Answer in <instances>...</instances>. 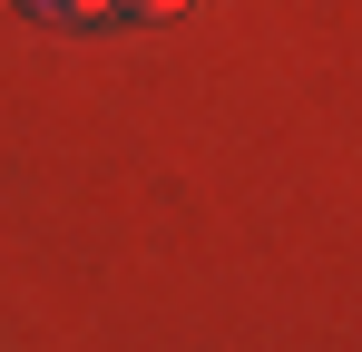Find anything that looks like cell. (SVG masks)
I'll return each instance as SVG.
<instances>
[{"label": "cell", "instance_id": "obj_1", "mask_svg": "<svg viewBox=\"0 0 362 352\" xmlns=\"http://www.w3.org/2000/svg\"><path fill=\"white\" fill-rule=\"evenodd\" d=\"M30 20H49V30H98V20H118L127 0H20Z\"/></svg>", "mask_w": 362, "mask_h": 352}, {"label": "cell", "instance_id": "obj_2", "mask_svg": "<svg viewBox=\"0 0 362 352\" xmlns=\"http://www.w3.org/2000/svg\"><path fill=\"white\" fill-rule=\"evenodd\" d=\"M167 10H186V0H127V20H167Z\"/></svg>", "mask_w": 362, "mask_h": 352}]
</instances>
